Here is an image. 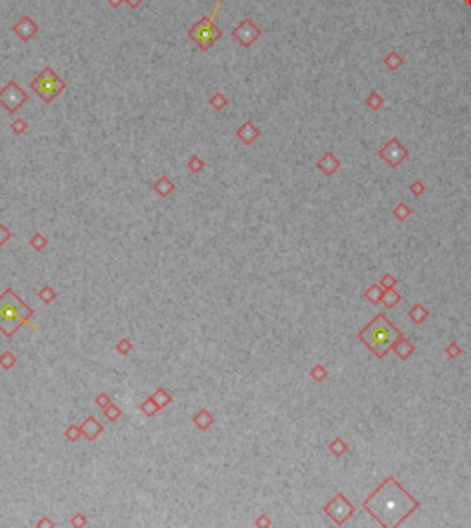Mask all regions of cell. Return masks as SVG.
Here are the masks:
<instances>
[{
	"label": "cell",
	"instance_id": "obj_1",
	"mask_svg": "<svg viewBox=\"0 0 471 528\" xmlns=\"http://www.w3.org/2000/svg\"><path fill=\"white\" fill-rule=\"evenodd\" d=\"M420 508V501L399 484L394 475H388L368 497L362 501L366 510L381 527H399Z\"/></svg>",
	"mask_w": 471,
	"mask_h": 528
},
{
	"label": "cell",
	"instance_id": "obj_2",
	"mask_svg": "<svg viewBox=\"0 0 471 528\" xmlns=\"http://www.w3.org/2000/svg\"><path fill=\"white\" fill-rule=\"evenodd\" d=\"M33 315H35V311L26 302H22L11 287H7L6 291L0 295V331L6 335L7 339H11L13 335L17 333V329L24 324H28L31 329H37V324L31 320Z\"/></svg>",
	"mask_w": 471,
	"mask_h": 528
},
{
	"label": "cell",
	"instance_id": "obj_3",
	"mask_svg": "<svg viewBox=\"0 0 471 528\" xmlns=\"http://www.w3.org/2000/svg\"><path fill=\"white\" fill-rule=\"evenodd\" d=\"M403 337V333L399 331L392 322L388 320L383 313H377V315L372 318V320L364 326V328L357 333V339L361 340L364 346L372 350V353H375L377 359H383L388 353V350L392 348L394 340Z\"/></svg>",
	"mask_w": 471,
	"mask_h": 528
},
{
	"label": "cell",
	"instance_id": "obj_4",
	"mask_svg": "<svg viewBox=\"0 0 471 528\" xmlns=\"http://www.w3.org/2000/svg\"><path fill=\"white\" fill-rule=\"evenodd\" d=\"M219 7H221V0H218L216 2V6H214V11L208 15V17L205 18H201L199 22H195L190 30H188V37L194 41L197 46H199L203 52H206V50H210L212 46H214V43L216 41H219L221 37H223V31L219 30L218 26L214 24V18H216V15H218L219 11Z\"/></svg>",
	"mask_w": 471,
	"mask_h": 528
},
{
	"label": "cell",
	"instance_id": "obj_5",
	"mask_svg": "<svg viewBox=\"0 0 471 528\" xmlns=\"http://www.w3.org/2000/svg\"><path fill=\"white\" fill-rule=\"evenodd\" d=\"M30 89L41 98L44 104H52L61 92L67 89V83L57 76L50 67L42 68V72L30 81Z\"/></svg>",
	"mask_w": 471,
	"mask_h": 528
},
{
	"label": "cell",
	"instance_id": "obj_6",
	"mask_svg": "<svg viewBox=\"0 0 471 528\" xmlns=\"http://www.w3.org/2000/svg\"><path fill=\"white\" fill-rule=\"evenodd\" d=\"M322 510H324V514H326L335 525L343 527V525L355 514V506L346 499L345 493L339 492V493H335V497H333L330 503L324 504Z\"/></svg>",
	"mask_w": 471,
	"mask_h": 528
},
{
	"label": "cell",
	"instance_id": "obj_7",
	"mask_svg": "<svg viewBox=\"0 0 471 528\" xmlns=\"http://www.w3.org/2000/svg\"><path fill=\"white\" fill-rule=\"evenodd\" d=\"M26 102H28V92L22 91V89L18 87L17 81H13V79L11 81H7V85L0 91V105H2L9 114L17 112Z\"/></svg>",
	"mask_w": 471,
	"mask_h": 528
},
{
	"label": "cell",
	"instance_id": "obj_8",
	"mask_svg": "<svg viewBox=\"0 0 471 528\" xmlns=\"http://www.w3.org/2000/svg\"><path fill=\"white\" fill-rule=\"evenodd\" d=\"M379 157L383 158L390 168H398L405 158L409 157V151H407V147H403V144H401L398 138H390L387 144L379 149Z\"/></svg>",
	"mask_w": 471,
	"mask_h": 528
},
{
	"label": "cell",
	"instance_id": "obj_9",
	"mask_svg": "<svg viewBox=\"0 0 471 528\" xmlns=\"http://www.w3.org/2000/svg\"><path fill=\"white\" fill-rule=\"evenodd\" d=\"M260 35H261V30L258 26H254V22L250 18H243L241 22L232 30V37L241 46H245V48H248L250 44L256 43L260 39Z\"/></svg>",
	"mask_w": 471,
	"mask_h": 528
},
{
	"label": "cell",
	"instance_id": "obj_10",
	"mask_svg": "<svg viewBox=\"0 0 471 528\" xmlns=\"http://www.w3.org/2000/svg\"><path fill=\"white\" fill-rule=\"evenodd\" d=\"M11 30H13V33L20 37L22 41H30L31 37H33L37 31H39V26H37L35 22H33V20L28 17V15H22V18H20L18 22H15V24H13Z\"/></svg>",
	"mask_w": 471,
	"mask_h": 528
},
{
	"label": "cell",
	"instance_id": "obj_11",
	"mask_svg": "<svg viewBox=\"0 0 471 528\" xmlns=\"http://www.w3.org/2000/svg\"><path fill=\"white\" fill-rule=\"evenodd\" d=\"M236 134H237V138L241 140L245 146H250L254 140L260 136V129L256 127V125H254L250 120H247L245 123H243V125H239V127H237Z\"/></svg>",
	"mask_w": 471,
	"mask_h": 528
},
{
	"label": "cell",
	"instance_id": "obj_12",
	"mask_svg": "<svg viewBox=\"0 0 471 528\" xmlns=\"http://www.w3.org/2000/svg\"><path fill=\"white\" fill-rule=\"evenodd\" d=\"M81 431H83V436L87 438L89 442H94V440L103 432V425L100 423L94 416H89V418L81 423Z\"/></svg>",
	"mask_w": 471,
	"mask_h": 528
},
{
	"label": "cell",
	"instance_id": "obj_13",
	"mask_svg": "<svg viewBox=\"0 0 471 528\" xmlns=\"http://www.w3.org/2000/svg\"><path fill=\"white\" fill-rule=\"evenodd\" d=\"M390 350H394V353H396V355H398L401 361H407V359L411 357L412 353L416 352V348L412 346V342L407 339L405 335L394 340V344H392V348H390Z\"/></svg>",
	"mask_w": 471,
	"mask_h": 528
},
{
	"label": "cell",
	"instance_id": "obj_14",
	"mask_svg": "<svg viewBox=\"0 0 471 528\" xmlns=\"http://www.w3.org/2000/svg\"><path fill=\"white\" fill-rule=\"evenodd\" d=\"M317 168H319L326 177H332L333 173L341 168V162H339V158H335V155H333L332 151H328V153H324V157L317 162Z\"/></svg>",
	"mask_w": 471,
	"mask_h": 528
},
{
	"label": "cell",
	"instance_id": "obj_15",
	"mask_svg": "<svg viewBox=\"0 0 471 528\" xmlns=\"http://www.w3.org/2000/svg\"><path fill=\"white\" fill-rule=\"evenodd\" d=\"M192 422H194V425L199 429V431H208L212 425H214V414L208 413L206 409H201L199 413H195L194 414V418H192Z\"/></svg>",
	"mask_w": 471,
	"mask_h": 528
},
{
	"label": "cell",
	"instance_id": "obj_16",
	"mask_svg": "<svg viewBox=\"0 0 471 528\" xmlns=\"http://www.w3.org/2000/svg\"><path fill=\"white\" fill-rule=\"evenodd\" d=\"M153 190L157 192L160 197H168L169 194H173L175 192V184L169 181L168 177H160L158 181H155V184H153Z\"/></svg>",
	"mask_w": 471,
	"mask_h": 528
},
{
	"label": "cell",
	"instance_id": "obj_17",
	"mask_svg": "<svg viewBox=\"0 0 471 528\" xmlns=\"http://www.w3.org/2000/svg\"><path fill=\"white\" fill-rule=\"evenodd\" d=\"M409 318H411L414 324H423V322L427 320V317H429V310L427 308H423L422 304H414L411 310H409Z\"/></svg>",
	"mask_w": 471,
	"mask_h": 528
},
{
	"label": "cell",
	"instance_id": "obj_18",
	"mask_svg": "<svg viewBox=\"0 0 471 528\" xmlns=\"http://www.w3.org/2000/svg\"><path fill=\"white\" fill-rule=\"evenodd\" d=\"M401 300V295H399L396 289H383V297H381V302L387 310H392L398 306V302Z\"/></svg>",
	"mask_w": 471,
	"mask_h": 528
},
{
	"label": "cell",
	"instance_id": "obj_19",
	"mask_svg": "<svg viewBox=\"0 0 471 528\" xmlns=\"http://www.w3.org/2000/svg\"><path fill=\"white\" fill-rule=\"evenodd\" d=\"M381 297H383V287H381L379 284H372V286L364 291V298H366L370 304H374V306H377V304L381 302Z\"/></svg>",
	"mask_w": 471,
	"mask_h": 528
},
{
	"label": "cell",
	"instance_id": "obj_20",
	"mask_svg": "<svg viewBox=\"0 0 471 528\" xmlns=\"http://www.w3.org/2000/svg\"><path fill=\"white\" fill-rule=\"evenodd\" d=\"M328 449H330V453H332L333 456H343L348 453V443L343 440V438H335L333 442H330V445H328Z\"/></svg>",
	"mask_w": 471,
	"mask_h": 528
},
{
	"label": "cell",
	"instance_id": "obj_21",
	"mask_svg": "<svg viewBox=\"0 0 471 528\" xmlns=\"http://www.w3.org/2000/svg\"><path fill=\"white\" fill-rule=\"evenodd\" d=\"M153 400H155V403H157V407L162 411V409H166L171 403V396H169V392H166V390L160 387V389L155 390V394L151 396Z\"/></svg>",
	"mask_w": 471,
	"mask_h": 528
},
{
	"label": "cell",
	"instance_id": "obj_22",
	"mask_svg": "<svg viewBox=\"0 0 471 528\" xmlns=\"http://www.w3.org/2000/svg\"><path fill=\"white\" fill-rule=\"evenodd\" d=\"M392 215H394L396 219H398V221H407V219H409V217L412 215V210H411V207H409V205H405V203H399V205H396V207H394Z\"/></svg>",
	"mask_w": 471,
	"mask_h": 528
},
{
	"label": "cell",
	"instance_id": "obj_23",
	"mask_svg": "<svg viewBox=\"0 0 471 528\" xmlns=\"http://www.w3.org/2000/svg\"><path fill=\"white\" fill-rule=\"evenodd\" d=\"M210 105L214 110H223L227 105H229V100L225 96L223 92H216L214 96L210 98Z\"/></svg>",
	"mask_w": 471,
	"mask_h": 528
},
{
	"label": "cell",
	"instance_id": "obj_24",
	"mask_svg": "<svg viewBox=\"0 0 471 528\" xmlns=\"http://www.w3.org/2000/svg\"><path fill=\"white\" fill-rule=\"evenodd\" d=\"M15 364H17V355H15L13 352L0 353V366H2L4 370H11Z\"/></svg>",
	"mask_w": 471,
	"mask_h": 528
},
{
	"label": "cell",
	"instance_id": "obj_25",
	"mask_svg": "<svg viewBox=\"0 0 471 528\" xmlns=\"http://www.w3.org/2000/svg\"><path fill=\"white\" fill-rule=\"evenodd\" d=\"M140 411H142V413H144L147 418H153V416H155V414H157L160 409L157 407V403H155V400H153V398H147V400H145L144 403L140 405Z\"/></svg>",
	"mask_w": 471,
	"mask_h": 528
},
{
	"label": "cell",
	"instance_id": "obj_26",
	"mask_svg": "<svg viewBox=\"0 0 471 528\" xmlns=\"http://www.w3.org/2000/svg\"><path fill=\"white\" fill-rule=\"evenodd\" d=\"M30 245H31V249H33V250L41 252V250H44L46 247H48V239L42 236V234H35V236H31Z\"/></svg>",
	"mask_w": 471,
	"mask_h": 528
},
{
	"label": "cell",
	"instance_id": "obj_27",
	"mask_svg": "<svg viewBox=\"0 0 471 528\" xmlns=\"http://www.w3.org/2000/svg\"><path fill=\"white\" fill-rule=\"evenodd\" d=\"M383 105V98L379 96V92L377 91H372L368 94V98H366V107L372 110H377Z\"/></svg>",
	"mask_w": 471,
	"mask_h": 528
},
{
	"label": "cell",
	"instance_id": "obj_28",
	"mask_svg": "<svg viewBox=\"0 0 471 528\" xmlns=\"http://www.w3.org/2000/svg\"><path fill=\"white\" fill-rule=\"evenodd\" d=\"M309 377L313 379V381L320 383V381H324L328 377V370L322 366V364H315L313 368H311V372H309Z\"/></svg>",
	"mask_w": 471,
	"mask_h": 528
},
{
	"label": "cell",
	"instance_id": "obj_29",
	"mask_svg": "<svg viewBox=\"0 0 471 528\" xmlns=\"http://www.w3.org/2000/svg\"><path fill=\"white\" fill-rule=\"evenodd\" d=\"M81 436H83V431H81L79 425H70V427H67V431H65V438H67L68 442H78Z\"/></svg>",
	"mask_w": 471,
	"mask_h": 528
},
{
	"label": "cell",
	"instance_id": "obj_30",
	"mask_svg": "<svg viewBox=\"0 0 471 528\" xmlns=\"http://www.w3.org/2000/svg\"><path fill=\"white\" fill-rule=\"evenodd\" d=\"M401 63H403V59H401V55H399L398 52H390V54L385 57V65H387L390 70H396L398 67H401Z\"/></svg>",
	"mask_w": 471,
	"mask_h": 528
},
{
	"label": "cell",
	"instance_id": "obj_31",
	"mask_svg": "<svg viewBox=\"0 0 471 528\" xmlns=\"http://www.w3.org/2000/svg\"><path fill=\"white\" fill-rule=\"evenodd\" d=\"M55 297H57V295H55V291L52 289V286H44L41 291H39V298L42 300V304H52L55 300Z\"/></svg>",
	"mask_w": 471,
	"mask_h": 528
},
{
	"label": "cell",
	"instance_id": "obj_32",
	"mask_svg": "<svg viewBox=\"0 0 471 528\" xmlns=\"http://www.w3.org/2000/svg\"><path fill=\"white\" fill-rule=\"evenodd\" d=\"M116 352L120 353V355H129V353L133 352V342H131V339H120V340H118V344H116Z\"/></svg>",
	"mask_w": 471,
	"mask_h": 528
},
{
	"label": "cell",
	"instance_id": "obj_33",
	"mask_svg": "<svg viewBox=\"0 0 471 528\" xmlns=\"http://www.w3.org/2000/svg\"><path fill=\"white\" fill-rule=\"evenodd\" d=\"M203 168H205V162H203V160H201L197 155L190 157V160H188V170L192 171V173H199Z\"/></svg>",
	"mask_w": 471,
	"mask_h": 528
},
{
	"label": "cell",
	"instance_id": "obj_34",
	"mask_svg": "<svg viewBox=\"0 0 471 528\" xmlns=\"http://www.w3.org/2000/svg\"><path fill=\"white\" fill-rule=\"evenodd\" d=\"M396 284H398V280L394 278L390 273H385L383 276H381V280H379V286L383 287V289H394V287H396Z\"/></svg>",
	"mask_w": 471,
	"mask_h": 528
},
{
	"label": "cell",
	"instance_id": "obj_35",
	"mask_svg": "<svg viewBox=\"0 0 471 528\" xmlns=\"http://www.w3.org/2000/svg\"><path fill=\"white\" fill-rule=\"evenodd\" d=\"M120 416H121V411L116 407L115 403H111L109 407L105 409V418L109 420V422H116V420L120 418Z\"/></svg>",
	"mask_w": 471,
	"mask_h": 528
},
{
	"label": "cell",
	"instance_id": "obj_36",
	"mask_svg": "<svg viewBox=\"0 0 471 528\" xmlns=\"http://www.w3.org/2000/svg\"><path fill=\"white\" fill-rule=\"evenodd\" d=\"M28 129V123H26L22 118H17V120H13L11 121V131L15 134H22Z\"/></svg>",
	"mask_w": 471,
	"mask_h": 528
},
{
	"label": "cell",
	"instance_id": "obj_37",
	"mask_svg": "<svg viewBox=\"0 0 471 528\" xmlns=\"http://www.w3.org/2000/svg\"><path fill=\"white\" fill-rule=\"evenodd\" d=\"M111 403H113V400H111V396L107 394V392H102V394L96 396V405L100 409H103V411L109 407Z\"/></svg>",
	"mask_w": 471,
	"mask_h": 528
},
{
	"label": "cell",
	"instance_id": "obj_38",
	"mask_svg": "<svg viewBox=\"0 0 471 528\" xmlns=\"http://www.w3.org/2000/svg\"><path fill=\"white\" fill-rule=\"evenodd\" d=\"M446 353H447V357L449 359H457L462 353V348L457 344V342H449L446 348Z\"/></svg>",
	"mask_w": 471,
	"mask_h": 528
},
{
	"label": "cell",
	"instance_id": "obj_39",
	"mask_svg": "<svg viewBox=\"0 0 471 528\" xmlns=\"http://www.w3.org/2000/svg\"><path fill=\"white\" fill-rule=\"evenodd\" d=\"M409 190L412 192V195H414V197H422L423 192H425V184H423L422 181H414L411 186H409Z\"/></svg>",
	"mask_w": 471,
	"mask_h": 528
},
{
	"label": "cell",
	"instance_id": "obj_40",
	"mask_svg": "<svg viewBox=\"0 0 471 528\" xmlns=\"http://www.w3.org/2000/svg\"><path fill=\"white\" fill-rule=\"evenodd\" d=\"M70 525H72L74 528H78V527H87L89 525V521H87V517L81 516V514H76V516L72 517V521H70Z\"/></svg>",
	"mask_w": 471,
	"mask_h": 528
},
{
	"label": "cell",
	"instance_id": "obj_41",
	"mask_svg": "<svg viewBox=\"0 0 471 528\" xmlns=\"http://www.w3.org/2000/svg\"><path fill=\"white\" fill-rule=\"evenodd\" d=\"M9 237H11V232L7 230L6 226L0 223V247H2V245H4V243L9 239Z\"/></svg>",
	"mask_w": 471,
	"mask_h": 528
},
{
	"label": "cell",
	"instance_id": "obj_42",
	"mask_svg": "<svg viewBox=\"0 0 471 528\" xmlns=\"http://www.w3.org/2000/svg\"><path fill=\"white\" fill-rule=\"evenodd\" d=\"M254 525H256V527H271L272 521L267 516H260L258 519H256V523H254Z\"/></svg>",
	"mask_w": 471,
	"mask_h": 528
},
{
	"label": "cell",
	"instance_id": "obj_43",
	"mask_svg": "<svg viewBox=\"0 0 471 528\" xmlns=\"http://www.w3.org/2000/svg\"><path fill=\"white\" fill-rule=\"evenodd\" d=\"M37 527H39V528H41V527H50V528H54V527H55V523H54V521H50L48 517H42L41 521L37 523Z\"/></svg>",
	"mask_w": 471,
	"mask_h": 528
},
{
	"label": "cell",
	"instance_id": "obj_44",
	"mask_svg": "<svg viewBox=\"0 0 471 528\" xmlns=\"http://www.w3.org/2000/svg\"><path fill=\"white\" fill-rule=\"evenodd\" d=\"M125 2H127V4H129L131 7H138L142 0H125Z\"/></svg>",
	"mask_w": 471,
	"mask_h": 528
},
{
	"label": "cell",
	"instance_id": "obj_45",
	"mask_svg": "<svg viewBox=\"0 0 471 528\" xmlns=\"http://www.w3.org/2000/svg\"><path fill=\"white\" fill-rule=\"evenodd\" d=\"M107 2H109V4H111L113 7H118V6L121 4V2H125V0H107Z\"/></svg>",
	"mask_w": 471,
	"mask_h": 528
},
{
	"label": "cell",
	"instance_id": "obj_46",
	"mask_svg": "<svg viewBox=\"0 0 471 528\" xmlns=\"http://www.w3.org/2000/svg\"><path fill=\"white\" fill-rule=\"evenodd\" d=\"M466 2H468V4H471V0H466Z\"/></svg>",
	"mask_w": 471,
	"mask_h": 528
}]
</instances>
